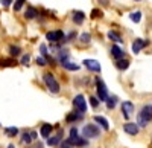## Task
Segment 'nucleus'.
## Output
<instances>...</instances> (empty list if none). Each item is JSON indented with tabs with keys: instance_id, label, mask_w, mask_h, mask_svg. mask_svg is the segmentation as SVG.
<instances>
[{
	"instance_id": "nucleus-1",
	"label": "nucleus",
	"mask_w": 152,
	"mask_h": 148,
	"mask_svg": "<svg viewBox=\"0 0 152 148\" xmlns=\"http://www.w3.org/2000/svg\"><path fill=\"white\" fill-rule=\"evenodd\" d=\"M152 121V105H143V108L140 110V113L137 116V125L140 127H146L148 122Z\"/></svg>"
},
{
	"instance_id": "nucleus-2",
	"label": "nucleus",
	"mask_w": 152,
	"mask_h": 148,
	"mask_svg": "<svg viewBox=\"0 0 152 148\" xmlns=\"http://www.w3.org/2000/svg\"><path fill=\"white\" fill-rule=\"evenodd\" d=\"M43 80H44V82L47 85V89L52 92V93H58L59 92V82L55 80V77L52 75V73H44Z\"/></svg>"
},
{
	"instance_id": "nucleus-3",
	"label": "nucleus",
	"mask_w": 152,
	"mask_h": 148,
	"mask_svg": "<svg viewBox=\"0 0 152 148\" xmlns=\"http://www.w3.org/2000/svg\"><path fill=\"white\" fill-rule=\"evenodd\" d=\"M99 133H100V130L96 125H93V124H88V125H85L82 128V134H84L85 139H94V138L99 136Z\"/></svg>"
},
{
	"instance_id": "nucleus-4",
	"label": "nucleus",
	"mask_w": 152,
	"mask_h": 148,
	"mask_svg": "<svg viewBox=\"0 0 152 148\" xmlns=\"http://www.w3.org/2000/svg\"><path fill=\"white\" fill-rule=\"evenodd\" d=\"M96 85H97V98H99V101H105L108 99V89H107V85L102 80H96Z\"/></svg>"
},
{
	"instance_id": "nucleus-5",
	"label": "nucleus",
	"mask_w": 152,
	"mask_h": 148,
	"mask_svg": "<svg viewBox=\"0 0 152 148\" xmlns=\"http://www.w3.org/2000/svg\"><path fill=\"white\" fill-rule=\"evenodd\" d=\"M73 105H75V108L78 110L79 113H84L85 110H87L85 98H84L82 95H76V96H75V99H73Z\"/></svg>"
},
{
	"instance_id": "nucleus-6",
	"label": "nucleus",
	"mask_w": 152,
	"mask_h": 148,
	"mask_svg": "<svg viewBox=\"0 0 152 148\" xmlns=\"http://www.w3.org/2000/svg\"><path fill=\"white\" fill-rule=\"evenodd\" d=\"M46 38L50 43H56V41H61V40H66V35L62 31H53V32H47Z\"/></svg>"
},
{
	"instance_id": "nucleus-7",
	"label": "nucleus",
	"mask_w": 152,
	"mask_h": 148,
	"mask_svg": "<svg viewBox=\"0 0 152 148\" xmlns=\"http://www.w3.org/2000/svg\"><path fill=\"white\" fill-rule=\"evenodd\" d=\"M134 112V104L131 101H123L122 102V113H123V118L125 119H129L131 115Z\"/></svg>"
},
{
	"instance_id": "nucleus-8",
	"label": "nucleus",
	"mask_w": 152,
	"mask_h": 148,
	"mask_svg": "<svg viewBox=\"0 0 152 148\" xmlns=\"http://www.w3.org/2000/svg\"><path fill=\"white\" fill-rule=\"evenodd\" d=\"M123 130H125V133L131 134V136H135V134L140 131V127H138L137 124H134V122H126V124L123 125Z\"/></svg>"
},
{
	"instance_id": "nucleus-9",
	"label": "nucleus",
	"mask_w": 152,
	"mask_h": 148,
	"mask_svg": "<svg viewBox=\"0 0 152 148\" xmlns=\"http://www.w3.org/2000/svg\"><path fill=\"white\" fill-rule=\"evenodd\" d=\"M82 64L88 70H91V72H100V64H99V61H96V60H84Z\"/></svg>"
},
{
	"instance_id": "nucleus-10",
	"label": "nucleus",
	"mask_w": 152,
	"mask_h": 148,
	"mask_svg": "<svg viewBox=\"0 0 152 148\" xmlns=\"http://www.w3.org/2000/svg\"><path fill=\"white\" fill-rule=\"evenodd\" d=\"M145 46H148V41H145V40H142V38H137V40L132 43V52H134V54H138Z\"/></svg>"
},
{
	"instance_id": "nucleus-11",
	"label": "nucleus",
	"mask_w": 152,
	"mask_h": 148,
	"mask_svg": "<svg viewBox=\"0 0 152 148\" xmlns=\"http://www.w3.org/2000/svg\"><path fill=\"white\" fill-rule=\"evenodd\" d=\"M111 55L116 58V61H117V60H122V58L125 57V52L122 51V47H119V46L114 44V46L111 47Z\"/></svg>"
},
{
	"instance_id": "nucleus-12",
	"label": "nucleus",
	"mask_w": 152,
	"mask_h": 148,
	"mask_svg": "<svg viewBox=\"0 0 152 148\" xmlns=\"http://www.w3.org/2000/svg\"><path fill=\"white\" fill-rule=\"evenodd\" d=\"M84 20H85V14H84L82 11H75L73 12V21L76 24H82Z\"/></svg>"
},
{
	"instance_id": "nucleus-13",
	"label": "nucleus",
	"mask_w": 152,
	"mask_h": 148,
	"mask_svg": "<svg viewBox=\"0 0 152 148\" xmlns=\"http://www.w3.org/2000/svg\"><path fill=\"white\" fill-rule=\"evenodd\" d=\"M94 121H96L97 124H99L100 127H102L105 131H108V130H110V124H108V121H107L104 116H94Z\"/></svg>"
},
{
	"instance_id": "nucleus-14",
	"label": "nucleus",
	"mask_w": 152,
	"mask_h": 148,
	"mask_svg": "<svg viewBox=\"0 0 152 148\" xmlns=\"http://www.w3.org/2000/svg\"><path fill=\"white\" fill-rule=\"evenodd\" d=\"M52 130H53V127L50 125V124H44V125L41 127V136L49 139V136H50V133H52Z\"/></svg>"
},
{
	"instance_id": "nucleus-15",
	"label": "nucleus",
	"mask_w": 152,
	"mask_h": 148,
	"mask_svg": "<svg viewBox=\"0 0 152 148\" xmlns=\"http://www.w3.org/2000/svg\"><path fill=\"white\" fill-rule=\"evenodd\" d=\"M116 67L119 69V70H126V69H128L129 67V61L128 60H117L116 61Z\"/></svg>"
},
{
	"instance_id": "nucleus-16",
	"label": "nucleus",
	"mask_w": 152,
	"mask_h": 148,
	"mask_svg": "<svg viewBox=\"0 0 152 148\" xmlns=\"http://www.w3.org/2000/svg\"><path fill=\"white\" fill-rule=\"evenodd\" d=\"M38 15V11L35 9V8H32V6H28V9H26V14H24V17L26 18H29V20H32V18H35Z\"/></svg>"
},
{
	"instance_id": "nucleus-17",
	"label": "nucleus",
	"mask_w": 152,
	"mask_h": 148,
	"mask_svg": "<svg viewBox=\"0 0 152 148\" xmlns=\"http://www.w3.org/2000/svg\"><path fill=\"white\" fill-rule=\"evenodd\" d=\"M79 119H82V113H69L67 115V118H66V121L67 122H75V121H79Z\"/></svg>"
},
{
	"instance_id": "nucleus-18",
	"label": "nucleus",
	"mask_w": 152,
	"mask_h": 148,
	"mask_svg": "<svg viewBox=\"0 0 152 148\" xmlns=\"http://www.w3.org/2000/svg\"><path fill=\"white\" fill-rule=\"evenodd\" d=\"M117 101H119V98L117 96H108V99H107V107L111 110L117 105Z\"/></svg>"
},
{
	"instance_id": "nucleus-19",
	"label": "nucleus",
	"mask_w": 152,
	"mask_h": 148,
	"mask_svg": "<svg viewBox=\"0 0 152 148\" xmlns=\"http://www.w3.org/2000/svg\"><path fill=\"white\" fill-rule=\"evenodd\" d=\"M108 38L113 40V41H117V43H123L122 37H120L117 32H114V31H110V32H108Z\"/></svg>"
},
{
	"instance_id": "nucleus-20",
	"label": "nucleus",
	"mask_w": 152,
	"mask_h": 148,
	"mask_svg": "<svg viewBox=\"0 0 152 148\" xmlns=\"http://www.w3.org/2000/svg\"><path fill=\"white\" fill-rule=\"evenodd\" d=\"M11 66H15V60H12V58L0 60V67H11Z\"/></svg>"
},
{
	"instance_id": "nucleus-21",
	"label": "nucleus",
	"mask_w": 152,
	"mask_h": 148,
	"mask_svg": "<svg viewBox=\"0 0 152 148\" xmlns=\"http://www.w3.org/2000/svg\"><path fill=\"white\" fill-rule=\"evenodd\" d=\"M129 18H131L134 23H138V21L142 20V12H140V11H134V12H131V14H129Z\"/></svg>"
},
{
	"instance_id": "nucleus-22",
	"label": "nucleus",
	"mask_w": 152,
	"mask_h": 148,
	"mask_svg": "<svg viewBox=\"0 0 152 148\" xmlns=\"http://www.w3.org/2000/svg\"><path fill=\"white\" fill-rule=\"evenodd\" d=\"M58 60H59V63H61V64L67 63V61H69V52H67V51H61L59 55H58Z\"/></svg>"
},
{
	"instance_id": "nucleus-23",
	"label": "nucleus",
	"mask_w": 152,
	"mask_h": 148,
	"mask_svg": "<svg viewBox=\"0 0 152 148\" xmlns=\"http://www.w3.org/2000/svg\"><path fill=\"white\" fill-rule=\"evenodd\" d=\"M5 133L8 134V136L14 138V136H17V134H18V128L17 127H8V128H5Z\"/></svg>"
},
{
	"instance_id": "nucleus-24",
	"label": "nucleus",
	"mask_w": 152,
	"mask_h": 148,
	"mask_svg": "<svg viewBox=\"0 0 152 148\" xmlns=\"http://www.w3.org/2000/svg\"><path fill=\"white\" fill-rule=\"evenodd\" d=\"M59 141H61V133L58 134V136H52V138H49V139H47V144H49L50 147H53V145H58V144H59Z\"/></svg>"
},
{
	"instance_id": "nucleus-25",
	"label": "nucleus",
	"mask_w": 152,
	"mask_h": 148,
	"mask_svg": "<svg viewBox=\"0 0 152 148\" xmlns=\"http://www.w3.org/2000/svg\"><path fill=\"white\" fill-rule=\"evenodd\" d=\"M40 51H41V55H43V58H44L46 61H49V63H50L52 60L49 58V52H47V47H46V44H41V46H40ZM52 63H53V61H52Z\"/></svg>"
},
{
	"instance_id": "nucleus-26",
	"label": "nucleus",
	"mask_w": 152,
	"mask_h": 148,
	"mask_svg": "<svg viewBox=\"0 0 152 148\" xmlns=\"http://www.w3.org/2000/svg\"><path fill=\"white\" fill-rule=\"evenodd\" d=\"M62 67L67 69V70H79V66L75 64V63H70V61H67V63L62 64Z\"/></svg>"
},
{
	"instance_id": "nucleus-27",
	"label": "nucleus",
	"mask_w": 152,
	"mask_h": 148,
	"mask_svg": "<svg viewBox=\"0 0 152 148\" xmlns=\"http://www.w3.org/2000/svg\"><path fill=\"white\" fill-rule=\"evenodd\" d=\"M20 52H21V49H20L18 46H11V47H9V54H11L12 57L20 55Z\"/></svg>"
},
{
	"instance_id": "nucleus-28",
	"label": "nucleus",
	"mask_w": 152,
	"mask_h": 148,
	"mask_svg": "<svg viewBox=\"0 0 152 148\" xmlns=\"http://www.w3.org/2000/svg\"><path fill=\"white\" fill-rule=\"evenodd\" d=\"M21 142H23V144H26V145H29V144L32 142L31 133H23V136H21Z\"/></svg>"
},
{
	"instance_id": "nucleus-29",
	"label": "nucleus",
	"mask_w": 152,
	"mask_h": 148,
	"mask_svg": "<svg viewBox=\"0 0 152 148\" xmlns=\"http://www.w3.org/2000/svg\"><path fill=\"white\" fill-rule=\"evenodd\" d=\"M90 38H91V37H90V34H88V32H84V34L79 37L81 43H90Z\"/></svg>"
},
{
	"instance_id": "nucleus-30",
	"label": "nucleus",
	"mask_w": 152,
	"mask_h": 148,
	"mask_svg": "<svg viewBox=\"0 0 152 148\" xmlns=\"http://www.w3.org/2000/svg\"><path fill=\"white\" fill-rule=\"evenodd\" d=\"M76 138H79V134H78V130L73 127V128L70 130V138H69V141H75Z\"/></svg>"
},
{
	"instance_id": "nucleus-31",
	"label": "nucleus",
	"mask_w": 152,
	"mask_h": 148,
	"mask_svg": "<svg viewBox=\"0 0 152 148\" xmlns=\"http://www.w3.org/2000/svg\"><path fill=\"white\" fill-rule=\"evenodd\" d=\"M24 5V0H15V3H14V11H20Z\"/></svg>"
},
{
	"instance_id": "nucleus-32",
	"label": "nucleus",
	"mask_w": 152,
	"mask_h": 148,
	"mask_svg": "<svg viewBox=\"0 0 152 148\" xmlns=\"http://www.w3.org/2000/svg\"><path fill=\"white\" fill-rule=\"evenodd\" d=\"M29 61H31V57H29V55H23L20 63H21L23 66H28V64H29Z\"/></svg>"
},
{
	"instance_id": "nucleus-33",
	"label": "nucleus",
	"mask_w": 152,
	"mask_h": 148,
	"mask_svg": "<svg viewBox=\"0 0 152 148\" xmlns=\"http://www.w3.org/2000/svg\"><path fill=\"white\" fill-rule=\"evenodd\" d=\"M90 104H91V107H94V108H96V107L99 105V99H97L96 96H91V98H90Z\"/></svg>"
},
{
	"instance_id": "nucleus-34",
	"label": "nucleus",
	"mask_w": 152,
	"mask_h": 148,
	"mask_svg": "<svg viewBox=\"0 0 152 148\" xmlns=\"http://www.w3.org/2000/svg\"><path fill=\"white\" fill-rule=\"evenodd\" d=\"M91 17H93V18H97V17H102V12H100L99 9H93V11H91Z\"/></svg>"
},
{
	"instance_id": "nucleus-35",
	"label": "nucleus",
	"mask_w": 152,
	"mask_h": 148,
	"mask_svg": "<svg viewBox=\"0 0 152 148\" xmlns=\"http://www.w3.org/2000/svg\"><path fill=\"white\" fill-rule=\"evenodd\" d=\"M37 64H38V66H46L47 61H46L43 57H38V58H37Z\"/></svg>"
},
{
	"instance_id": "nucleus-36",
	"label": "nucleus",
	"mask_w": 152,
	"mask_h": 148,
	"mask_svg": "<svg viewBox=\"0 0 152 148\" xmlns=\"http://www.w3.org/2000/svg\"><path fill=\"white\" fill-rule=\"evenodd\" d=\"M61 148H73V145H72V144L69 142V139H67V141H64V142L61 144Z\"/></svg>"
},
{
	"instance_id": "nucleus-37",
	"label": "nucleus",
	"mask_w": 152,
	"mask_h": 148,
	"mask_svg": "<svg viewBox=\"0 0 152 148\" xmlns=\"http://www.w3.org/2000/svg\"><path fill=\"white\" fill-rule=\"evenodd\" d=\"M11 3H12V0H2V5H3L5 8H6V6H9Z\"/></svg>"
},
{
	"instance_id": "nucleus-38",
	"label": "nucleus",
	"mask_w": 152,
	"mask_h": 148,
	"mask_svg": "<svg viewBox=\"0 0 152 148\" xmlns=\"http://www.w3.org/2000/svg\"><path fill=\"white\" fill-rule=\"evenodd\" d=\"M31 138H32V141L37 139V131H31Z\"/></svg>"
},
{
	"instance_id": "nucleus-39",
	"label": "nucleus",
	"mask_w": 152,
	"mask_h": 148,
	"mask_svg": "<svg viewBox=\"0 0 152 148\" xmlns=\"http://www.w3.org/2000/svg\"><path fill=\"white\" fill-rule=\"evenodd\" d=\"M8 148H14V145H9V147H8Z\"/></svg>"
}]
</instances>
